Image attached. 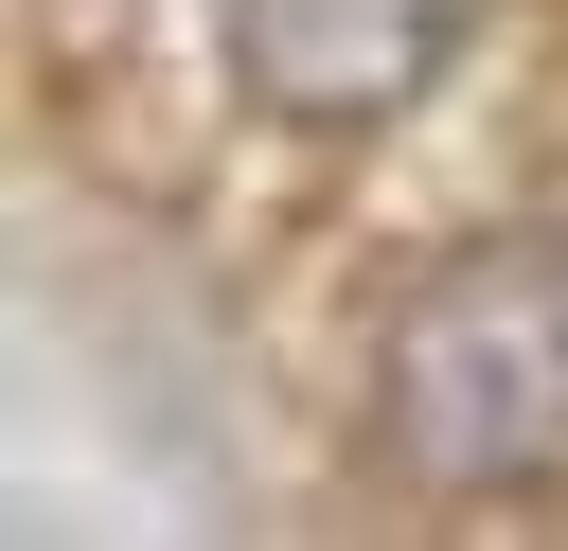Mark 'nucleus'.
<instances>
[{
	"label": "nucleus",
	"mask_w": 568,
	"mask_h": 551,
	"mask_svg": "<svg viewBox=\"0 0 568 551\" xmlns=\"http://www.w3.org/2000/svg\"><path fill=\"white\" fill-rule=\"evenodd\" d=\"M390 462L408 480H532L568 462V231H479L390 320Z\"/></svg>",
	"instance_id": "1"
},
{
	"label": "nucleus",
	"mask_w": 568,
	"mask_h": 551,
	"mask_svg": "<svg viewBox=\"0 0 568 551\" xmlns=\"http://www.w3.org/2000/svg\"><path fill=\"white\" fill-rule=\"evenodd\" d=\"M462 36H479V0H231V71H248V107H284V124H373V107H408Z\"/></svg>",
	"instance_id": "2"
}]
</instances>
